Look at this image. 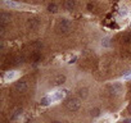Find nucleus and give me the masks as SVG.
I'll use <instances>...</instances> for the list:
<instances>
[{
	"label": "nucleus",
	"mask_w": 131,
	"mask_h": 123,
	"mask_svg": "<svg viewBox=\"0 0 131 123\" xmlns=\"http://www.w3.org/2000/svg\"><path fill=\"white\" fill-rule=\"evenodd\" d=\"M50 103H51V100H50V97H49V96H45V97H42V99L40 100V104H41V105H44V106L49 105Z\"/></svg>",
	"instance_id": "obj_8"
},
{
	"label": "nucleus",
	"mask_w": 131,
	"mask_h": 123,
	"mask_svg": "<svg viewBox=\"0 0 131 123\" xmlns=\"http://www.w3.org/2000/svg\"><path fill=\"white\" fill-rule=\"evenodd\" d=\"M27 87H28V83H27L26 81H18V82L16 83V90H18V91H21V92L26 91Z\"/></svg>",
	"instance_id": "obj_4"
},
{
	"label": "nucleus",
	"mask_w": 131,
	"mask_h": 123,
	"mask_svg": "<svg viewBox=\"0 0 131 123\" xmlns=\"http://www.w3.org/2000/svg\"><path fill=\"white\" fill-rule=\"evenodd\" d=\"M75 7H76L75 0H66V2H64V8L67 10H72Z\"/></svg>",
	"instance_id": "obj_6"
},
{
	"label": "nucleus",
	"mask_w": 131,
	"mask_h": 123,
	"mask_svg": "<svg viewBox=\"0 0 131 123\" xmlns=\"http://www.w3.org/2000/svg\"><path fill=\"white\" fill-rule=\"evenodd\" d=\"M14 76H16V73H14V72H12V73H7L4 78H5V80H13V78H14Z\"/></svg>",
	"instance_id": "obj_12"
},
{
	"label": "nucleus",
	"mask_w": 131,
	"mask_h": 123,
	"mask_svg": "<svg viewBox=\"0 0 131 123\" xmlns=\"http://www.w3.org/2000/svg\"><path fill=\"white\" fill-rule=\"evenodd\" d=\"M57 30L60 33H68L71 31V22L68 19H60L57 24Z\"/></svg>",
	"instance_id": "obj_1"
},
{
	"label": "nucleus",
	"mask_w": 131,
	"mask_h": 123,
	"mask_svg": "<svg viewBox=\"0 0 131 123\" xmlns=\"http://www.w3.org/2000/svg\"><path fill=\"white\" fill-rule=\"evenodd\" d=\"M122 76H123V77H128V76H131V71H130V69H128V71H125V72L122 73Z\"/></svg>",
	"instance_id": "obj_15"
},
{
	"label": "nucleus",
	"mask_w": 131,
	"mask_h": 123,
	"mask_svg": "<svg viewBox=\"0 0 131 123\" xmlns=\"http://www.w3.org/2000/svg\"><path fill=\"white\" fill-rule=\"evenodd\" d=\"M64 105H66V108H67L68 110H71V112H76V110L80 109L81 103H80L77 99H67V100L64 101Z\"/></svg>",
	"instance_id": "obj_2"
},
{
	"label": "nucleus",
	"mask_w": 131,
	"mask_h": 123,
	"mask_svg": "<svg viewBox=\"0 0 131 123\" xmlns=\"http://www.w3.org/2000/svg\"><path fill=\"white\" fill-rule=\"evenodd\" d=\"M48 9H49V12H51V13H55L57 12V9H58V7L53 3V4H49L48 5Z\"/></svg>",
	"instance_id": "obj_10"
},
{
	"label": "nucleus",
	"mask_w": 131,
	"mask_h": 123,
	"mask_svg": "<svg viewBox=\"0 0 131 123\" xmlns=\"http://www.w3.org/2000/svg\"><path fill=\"white\" fill-rule=\"evenodd\" d=\"M122 123H131V118H125Z\"/></svg>",
	"instance_id": "obj_17"
},
{
	"label": "nucleus",
	"mask_w": 131,
	"mask_h": 123,
	"mask_svg": "<svg viewBox=\"0 0 131 123\" xmlns=\"http://www.w3.org/2000/svg\"><path fill=\"white\" fill-rule=\"evenodd\" d=\"M99 114H100V110H99L98 108H95V109L91 110V117H98Z\"/></svg>",
	"instance_id": "obj_11"
},
{
	"label": "nucleus",
	"mask_w": 131,
	"mask_h": 123,
	"mask_svg": "<svg viewBox=\"0 0 131 123\" xmlns=\"http://www.w3.org/2000/svg\"><path fill=\"white\" fill-rule=\"evenodd\" d=\"M53 123H60V122H58V120H55V122H53Z\"/></svg>",
	"instance_id": "obj_18"
},
{
	"label": "nucleus",
	"mask_w": 131,
	"mask_h": 123,
	"mask_svg": "<svg viewBox=\"0 0 131 123\" xmlns=\"http://www.w3.org/2000/svg\"><path fill=\"white\" fill-rule=\"evenodd\" d=\"M3 4L7 8H10V9H18V8H22L23 7L22 4L16 3V2H13V0H3Z\"/></svg>",
	"instance_id": "obj_3"
},
{
	"label": "nucleus",
	"mask_w": 131,
	"mask_h": 123,
	"mask_svg": "<svg viewBox=\"0 0 131 123\" xmlns=\"http://www.w3.org/2000/svg\"><path fill=\"white\" fill-rule=\"evenodd\" d=\"M79 94H80L81 97H86V96H88V90H86V89H82V90H80Z\"/></svg>",
	"instance_id": "obj_13"
},
{
	"label": "nucleus",
	"mask_w": 131,
	"mask_h": 123,
	"mask_svg": "<svg viewBox=\"0 0 131 123\" xmlns=\"http://www.w3.org/2000/svg\"><path fill=\"white\" fill-rule=\"evenodd\" d=\"M76 60H77V56H73V58H72V59H71V60L68 61V63H70V64H72V63H75Z\"/></svg>",
	"instance_id": "obj_16"
},
{
	"label": "nucleus",
	"mask_w": 131,
	"mask_h": 123,
	"mask_svg": "<svg viewBox=\"0 0 131 123\" xmlns=\"http://www.w3.org/2000/svg\"><path fill=\"white\" fill-rule=\"evenodd\" d=\"M0 19H2V24H5L7 22H9L10 21V14H8V13H2V16H0Z\"/></svg>",
	"instance_id": "obj_7"
},
{
	"label": "nucleus",
	"mask_w": 131,
	"mask_h": 123,
	"mask_svg": "<svg viewBox=\"0 0 131 123\" xmlns=\"http://www.w3.org/2000/svg\"><path fill=\"white\" fill-rule=\"evenodd\" d=\"M102 46L109 47V46H111V39H109V37H104V39L102 40Z\"/></svg>",
	"instance_id": "obj_9"
},
{
	"label": "nucleus",
	"mask_w": 131,
	"mask_h": 123,
	"mask_svg": "<svg viewBox=\"0 0 131 123\" xmlns=\"http://www.w3.org/2000/svg\"><path fill=\"white\" fill-rule=\"evenodd\" d=\"M64 81H66V76H63V75H58V76L54 78V85L60 86V85L64 83Z\"/></svg>",
	"instance_id": "obj_5"
},
{
	"label": "nucleus",
	"mask_w": 131,
	"mask_h": 123,
	"mask_svg": "<svg viewBox=\"0 0 131 123\" xmlns=\"http://www.w3.org/2000/svg\"><path fill=\"white\" fill-rule=\"evenodd\" d=\"M19 114H22V109H17L16 112H14V114L12 115V119H14V118H17Z\"/></svg>",
	"instance_id": "obj_14"
}]
</instances>
